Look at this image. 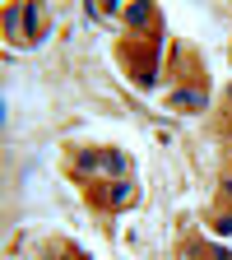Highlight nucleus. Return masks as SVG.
<instances>
[{
  "label": "nucleus",
  "instance_id": "nucleus-4",
  "mask_svg": "<svg viewBox=\"0 0 232 260\" xmlns=\"http://www.w3.org/2000/svg\"><path fill=\"white\" fill-rule=\"evenodd\" d=\"M172 107L177 112H195V107H205V93L200 88H181V93H172Z\"/></svg>",
  "mask_w": 232,
  "mask_h": 260
},
{
  "label": "nucleus",
  "instance_id": "nucleus-1",
  "mask_svg": "<svg viewBox=\"0 0 232 260\" xmlns=\"http://www.w3.org/2000/svg\"><path fill=\"white\" fill-rule=\"evenodd\" d=\"M5 28H10V38H19V42H38V38H42V10H38V5L10 10V14H5Z\"/></svg>",
  "mask_w": 232,
  "mask_h": 260
},
{
  "label": "nucleus",
  "instance_id": "nucleus-2",
  "mask_svg": "<svg viewBox=\"0 0 232 260\" xmlns=\"http://www.w3.org/2000/svg\"><path fill=\"white\" fill-rule=\"evenodd\" d=\"M75 172H112V177H125V158L121 153H79L75 158Z\"/></svg>",
  "mask_w": 232,
  "mask_h": 260
},
{
  "label": "nucleus",
  "instance_id": "nucleus-3",
  "mask_svg": "<svg viewBox=\"0 0 232 260\" xmlns=\"http://www.w3.org/2000/svg\"><path fill=\"white\" fill-rule=\"evenodd\" d=\"M103 186H107V190L97 195V200H103L107 209H125L130 200H135V190H130V181H125V177H116V181H103Z\"/></svg>",
  "mask_w": 232,
  "mask_h": 260
},
{
  "label": "nucleus",
  "instance_id": "nucleus-5",
  "mask_svg": "<svg viewBox=\"0 0 232 260\" xmlns=\"http://www.w3.org/2000/svg\"><path fill=\"white\" fill-rule=\"evenodd\" d=\"M149 19H153L149 5H130V10H125V23H130V28H140V23H149Z\"/></svg>",
  "mask_w": 232,
  "mask_h": 260
}]
</instances>
